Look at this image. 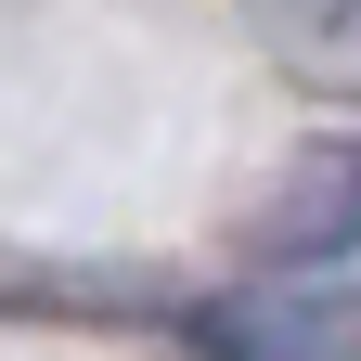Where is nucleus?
<instances>
[{
  "label": "nucleus",
  "instance_id": "obj_1",
  "mask_svg": "<svg viewBox=\"0 0 361 361\" xmlns=\"http://www.w3.org/2000/svg\"><path fill=\"white\" fill-rule=\"evenodd\" d=\"M271 245H284V258H336V245H361V142L310 155V168L284 180V207H271Z\"/></svg>",
  "mask_w": 361,
  "mask_h": 361
}]
</instances>
